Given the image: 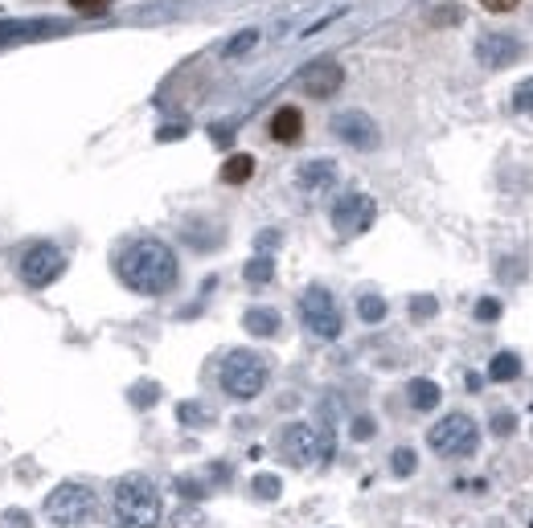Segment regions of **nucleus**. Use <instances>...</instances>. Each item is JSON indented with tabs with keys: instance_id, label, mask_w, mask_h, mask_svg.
Wrapping results in <instances>:
<instances>
[{
	"instance_id": "nucleus-15",
	"label": "nucleus",
	"mask_w": 533,
	"mask_h": 528,
	"mask_svg": "<svg viewBox=\"0 0 533 528\" xmlns=\"http://www.w3.org/2000/svg\"><path fill=\"white\" fill-rule=\"evenodd\" d=\"M243 327L251 332V336H259V340H271V336H279V327H283V319H279L275 307H246Z\"/></svg>"
},
{
	"instance_id": "nucleus-22",
	"label": "nucleus",
	"mask_w": 533,
	"mask_h": 528,
	"mask_svg": "<svg viewBox=\"0 0 533 528\" xmlns=\"http://www.w3.org/2000/svg\"><path fill=\"white\" fill-rule=\"evenodd\" d=\"M415 467H418V454L410 451V446H398L394 454H390V471H394V476H415Z\"/></svg>"
},
{
	"instance_id": "nucleus-29",
	"label": "nucleus",
	"mask_w": 533,
	"mask_h": 528,
	"mask_svg": "<svg viewBox=\"0 0 533 528\" xmlns=\"http://www.w3.org/2000/svg\"><path fill=\"white\" fill-rule=\"evenodd\" d=\"M513 430H517V418H513L509 410H501L497 418H492V434H501V438H509Z\"/></svg>"
},
{
	"instance_id": "nucleus-9",
	"label": "nucleus",
	"mask_w": 533,
	"mask_h": 528,
	"mask_svg": "<svg viewBox=\"0 0 533 528\" xmlns=\"http://www.w3.org/2000/svg\"><path fill=\"white\" fill-rule=\"evenodd\" d=\"M21 279H25V287H50L53 279L66 271V254L58 250L53 242H33L29 250L21 254Z\"/></svg>"
},
{
	"instance_id": "nucleus-12",
	"label": "nucleus",
	"mask_w": 533,
	"mask_h": 528,
	"mask_svg": "<svg viewBox=\"0 0 533 528\" xmlns=\"http://www.w3.org/2000/svg\"><path fill=\"white\" fill-rule=\"evenodd\" d=\"M521 53L525 50L513 33H484L476 42V62L484 66V70H505V66H513Z\"/></svg>"
},
{
	"instance_id": "nucleus-17",
	"label": "nucleus",
	"mask_w": 533,
	"mask_h": 528,
	"mask_svg": "<svg viewBox=\"0 0 533 528\" xmlns=\"http://www.w3.org/2000/svg\"><path fill=\"white\" fill-rule=\"evenodd\" d=\"M251 177H255V156H246V152L226 156V164H222V180H226V185H246Z\"/></svg>"
},
{
	"instance_id": "nucleus-28",
	"label": "nucleus",
	"mask_w": 533,
	"mask_h": 528,
	"mask_svg": "<svg viewBox=\"0 0 533 528\" xmlns=\"http://www.w3.org/2000/svg\"><path fill=\"white\" fill-rule=\"evenodd\" d=\"M476 319H480V324L501 319V299H480V303H476Z\"/></svg>"
},
{
	"instance_id": "nucleus-36",
	"label": "nucleus",
	"mask_w": 533,
	"mask_h": 528,
	"mask_svg": "<svg viewBox=\"0 0 533 528\" xmlns=\"http://www.w3.org/2000/svg\"><path fill=\"white\" fill-rule=\"evenodd\" d=\"M177 136H185V127H164L160 131V139H177Z\"/></svg>"
},
{
	"instance_id": "nucleus-11",
	"label": "nucleus",
	"mask_w": 533,
	"mask_h": 528,
	"mask_svg": "<svg viewBox=\"0 0 533 528\" xmlns=\"http://www.w3.org/2000/svg\"><path fill=\"white\" fill-rule=\"evenodd\" d=\"M299 86H304V95H312V99H332V95H337V91L345 86L341 62H332V58H320V62L304 66V70H299Z\"/></svg>"
},
{
	"instance_id": "nucleus-13",
	"label": "nucleus",
	"mask_w": 533,
	"mask_h": 528,
	"mask_svg": "<svg viewBox=\"0 0 533 528\" xmlns=\"http://www.w3.org/2000/svg\"><path fill=\"white\" fill-rule=\"evenodd\" d=\"M296 185H299L304 193L332 189V185H337V160H308V164H299Z\"/></svg>"
},
{
	"instance_id": "nucleus-20",
	"label": "nucleus",
	"mask_w": 533,
	"mask_h": 528,
	"mask_svg": "<svg viewBox=\"0 0 533 528\" xmlns=\"http://www.w3.org/2000/svg\"><path fill=\"white\" fill-rule=\"evenodd\" d=\"M255 45H259V29H243V33H235V37L222 45V53H226V58H243V53L255 50Z\"/></svg>"
},
{
	"instance_id": "nucleus-23",
	"label": "nucleus",
	"mask_w": 533,
	"mask_h": 528,
	"mask_svg": "<svg viewBox=\"0 0 533 528\" xmlns=\"http://www.w3.org/2000/svg\"><path fill=\"white\" fill-rule=\"evenodd\" d=\"M251 492H255L259 500H279L283 484H279V476H255L251 479Z\"/></svg>"
},
{
	"instance_id": "nucleus-26",
	"label": "nucleus",
	"mask_w": 533,
	"mask_h": 528,
	"mask_svg": "<svg viewBox=\"0 0 533 528\" xmlns=\"http://www.w3.org/2000/svg\"><path fill=\"white\" fill-rule=\"evenodd\" d=\"M435 311H439L435 296H415V299H410V316H415V319H431Z\"/></svg>"
},
{
	"instance_id": "nucleus-16",
	"label": "nucleus",
	"mask_w": 533,
	"mask_h": 528,
	"mask_svg": "<svg viewBox=\"0 0 533 528\" xmlns=\"http://www.w3.org/2000/svg\"><path fill=\"white\" fill-rule=\"evenodd\" d=\"M439 398H443V390H439L431 377H415L410 385H406V402H410V410H435Z\"/></svg>"
},
{
	"instance_id": "nucleus-6",
	"label": "nucleus",
	"mask_w": 533,
	"mask_h": 528,
	"mask_svg": "<svg viewBox=\"0 0 533 528\" xmlns=\"http://www.w3.org/2000/svg\"><path fill=\"white\" fill-rule=\"evenodd\" d=\"M95 508H99V500L86 484H58L50 496H45V516L58 528L86 524V520L95 516Z\"/></svg>"
},
{
	"instance_id": "nucleus-1",
	"label": "nucleus",
	"mask_w": 533,
	"mask_h": 528,
	"mask_svg": "<svg viewBox=\"0 0 533 528\" xmlns=\"http://www.w3.org/2000/svg\"><path fill=\"white\" fill-rule=\"evenodd\" d=\"M119 279L136 291V296H169L177 279H181V263L156 238H139L128 250L119 254Z\"/></svg>"
},
{
	"instance_id": "nucleus-24",
	"label": "nucleus",
	"mask_w": 533,
	"mask_h": 528,
	"mask_svg": "<svg viewBox=\"0 0 533 528\" xmlns=\"http://www.w3.org/2000/svg\"><path fill=\"white\" fill-rule=\"evenodd\" d=\"M513 111L517 115H533V78H521V86L513 91Z\"/></svg>"
},
{
	"instance_id": "nucleus-25",
	"label": "nucleus",
	"mask_w": 533,
	"mask_h": 528,
	"mask_svg": "<svg viewBox=\"0 0 533 528\" xmlns=\"http://www.w3.org/2000/svg\"><path fill=\"white\" fill-rule=\"evenodd\" d=\"M177 418H181L185 426H205L210 422V414L202 410V402H181L177 406Z\"/></svg>"
},
{
	"instance_id": "nucleus-32",
	"label": "nucleus",
	"mask_w": 533,
	"mask_h": 528,
	"mask_svg": "<svg viewBox=\"0 0 533 528\" xmlns=\"http://www.w3.org/2000/svg\"><path fill=\"white\" fill-rule=\"evenodd\" d=\"M255 246H259V254H271V250L279 246V230H263V233L255 238Z\"/></svg>"
},
{
	"instance_id": "nucleus-27",
	"label": "nucleus",
	"mask_w": 533,
	"mask_h": 528,
	"mask_svg": "<svg viewBox=\"0 0 533 528\" xmlns=\"http://www.w3.org/2000/svg\"><path fill=\"white\" fill-rule=\"evenodd\" d=\"M70 9L83 12V17H103L111 9V0H70Z\"/></svg>"
},
{
	"instance_id": "nucleus-19",
	"label": "nucleus",
	"mask_w": 533,
	"mask_h": 528,
	"mask_svg": "<svg viewBox=\"0 0 533 528\" xmlns=\"http://www.w3.org/2000/svg\"><path fill=\"white\" fill-rule=\"evenodd\" d=\"M489 377L492 381H517L521 377V357L517 352H497L489 360Z\"/></svg>"
},
{
	"instance_id": "nucleus-35",
	"label": "nucleus",
	"mask_w": 533,
	"mask_h": 528,
	"mask_svg": "<svg viewBox=\"0 0 533 528\" xmlns=\"http://www.w3.org/2000/svg\"><path fill=\"white\" fill-rule=\"evenodd\" d=\"M480 4H484L489 12H513L517 4H521V0H480Z\"/></svg>"
},
{
	"instance_id": "nucleus-2",
	"label": "nucleus",
	"mask_w": 533,
	"mask_h": 528,
	"mask_svg": "<svg viewBox=\"0 0 533 528\" xmlns=\"http://www.w3.org/2000/svg\"><path fill=\"white\" fill-rule=\"evenodd\" d=\"M111 516L119 528H160L164 500L148 476H123L111 492Z\"/></svg>"
},
{
	"instance_id": "nucleus-10",
	"label": "nucleus",
	"mask_w": 533,
	"mask_h": 528,
	"mask_svg": "<svg viewBox=\"0 0 533 528\" xmlns=\"http://www.w3.org/2000/svg\"><path fill=\"white\" fill-rule=\"evenodd\" d=\"M332 136L357 152H373L382 144V131H378V123H373L365 111H341V115H332Z\"/></svg>"
},
{
	"instance_id": "nucleus-21",
	"label": "nucleus",
	"mask_w": 533,
	"mask_h": 528,
	"mask_svg": "<svg viewBox=\"0 0 533 528\" xmlns=\"http://www.w3.org/2000/svg\"><path fill=\"white\" fill-rule=\"evenodd\" d=\"M357 316H362L365 324H382L386 319V299L382 296H362L357 299Z\"/></svg>"
},
{
	"instance_id": "nucleus-5",
	"label": "nucleus",
	"mask_w": 533,
	"mask_h": 528,
	"mask_svg": "<svg viewBox=\"0 0 533 528\" xmlns=\"http://www.w3.org/2000/svg\"><path fill=\"white\" fill-rule=\"evenodd\" d=\"M426 446L439 459H472L480 451V426L472 422L468 414H448L426 430Z\"/></svg>"
},
{
	"instance_id": "nucleus-4",
	"label": "nucleus",
	"mask_w": 533,
	"mask_h": 528,
	"mask_svg": "<svg viewBox=\"0 0 533 528\" xmlns=\"http://www.w3.org/2000/svg\"><path fill=\"white\" fill-rule=\"evenodd\" d=\"M222 390L235 398V402H251V398H259V393L266 390V381H271V365H266L259 352H230V357L222 360Z\"/></svg>"
},
{
	"instance_id": "nucleus-34",
	"label": "nucleus",
	"mask_w": 533,
	"mask_h": 528,
	"mask_svg": "<svg viewBox=\"0 0 533 528\" xmlns=\"http://www.w3.org/2000/svg\"><path fill=\"white\" fill-rule=\"evenodd\" d=\"M156 385H144V390H136V393H131V402H136V406H152V402H156Z\"/></svg>"
},
{
	"instance_id": "nucleus-8",
	"label": "nucleus",
	"mask_w": 533,
	"mask_h": 528,
	"mask_svg": "<svg viewBox=\"0 0 533 528\" xmlns=\"http://www.w3.org/2000/svg\"><path fill=\"white\" fill-rule=\"evenodd\" d=\"M373 217H378V201H373L370 193H345L332 205V230L341 233V238L365 233L373 225Z\"/></svg>"
},
{
	"instance_id": "nucleus-18",
	"label": "nucleus",
	"mask_w": 533,
	"mask_h": 528,
	"mask_svg": "<svg viewBox=\"0 0 533 528\" xmlns=\"http://www.w3.org/2000/svg\"><path fill=\"white\" fill-rule=\"evenodd\" d=\"M243 279L251 287H266L275 279V258H271V254H255V258L243 266Z\"/></svg>"
},
{
	"instance_id": "nucleus-31",
	"label": "nucleus",
	"mask_w": 533,
	"mask_h": 528,
	"mask_svg": "<svg viewBox=\"0 0 533 528\" xmlns=\"http://www.w3.org/2000/svg\"><path fill=\"white\" fill-rule=\"evenodd\" d=\"M0 528H29V512H21V508H12V512H4Z\"/></svg>"
},
{
	"instance_id": "nucleus-3",
	"label": "nucleus",
	"mask_w": 533,
	"mask_h": 528,
	"mask_svg": "<svg viewBox=\"0 0 533 528\" xmlns=\"http://www.w3.org/2000/svg\"><path fill=\"white\" fill-rule=\"evenodd\" d=\"M279 451L291 467H320L332 463V451H337V438H332L329 426H308L296 422L279 434Z\"/></svg>"
},
{
	"instance_id": "nucleus-14",
	"label": "nucleus",
	"mask_w": 533,
	"mask_h": 528,
	"mask_svg": "<svg viewBox=\"0 0 533 528\" xmlns=\"http://www.w3.org/2000/svg\"><path fill=\"white\" fill-rule=\"evenodd\" d=\"M304 136V111L299 106H279L275 115H271V139L275 144H296Z\"/></svg>"
},
{
	"instance_id": "nucleus-30",
	"label": "nucleus",
	"mask_w": 533,
	"mask_h": 528,
	"mask_svg": "<svg viewBox=\"0 0 533 528\" xmlns=\"http://www.w3.org/2000/svg\"><path fill=\"white\" fill-rule=\"evenodd\" d=\"M373 430H378V422H373V418H353V438H357V443H365V438H373Z\"/></svg>"
},
{
	"instance_id": "nucleus-7",
	"label": "nucleus",
	"mask_w": 533,
	"mask_h": 528,
	"mask_svg": "<svg viewBox=\"0 0 533 528\" xmlns=\"http://www.w3.org/2000/svg\"><path fill=\"white\" fill-rule=\"evenodd\" d=\"M299 319H304V327H308L316 340H337L345 327L341 307H337L329 287H308V291L299 296Z\"/></svg>"
},
{
	"instance_id": "nucleus-33",
	"label": "nucleus",
	"mask_w": 533,
	"mask_h": 528,
	"mask_svg": "<svg viewBox=\"0 0 533 528\" xmlns=\"http://www.w3.org/2000/svg\"><path fill=\"white\" fill-rule=\"evenodd\" d=\"M177 492H181V496H189V500H202L205 496V487L197 484V479H177Z\"/></svg>"
}]
</instances>
